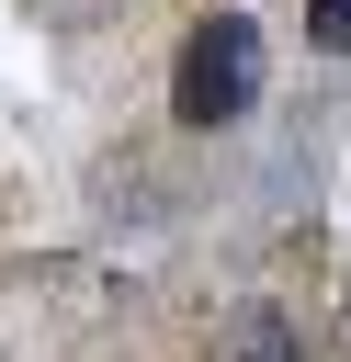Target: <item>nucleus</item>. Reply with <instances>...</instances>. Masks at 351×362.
I'll return each mask as SVG.
<instances>
[{
  "mask_svg": "<svg viewBox=\"0 0 351 362\" xmlns=\"http://www.w3.org/2000/svg\"><path fill=\"white\" fill-rule=\"evenodd\" d=\"M306 57H351V0H306Z\"/></svg>",
  "mask_w": 351,
  "mask_h": 362,
  "instance_id": "obj_5",
  "label": "nucleus"
},
{
  "mask_svg": "<svg viewBox=\"0 0 351 362\" xmlns=\"http://www.w3.org/2000/svg\"><path fill=\"white\" fill-rule=\"evenodd\" d=\"M57 305H68V272L57 260H0V362H45V339H57Z\"/></svg>",
  "mask_w": 351,
  "mask_h": 362,
  "instance_id": "obj_3",
  "label": "nucleus"
},
{
  "mask_svg": "<svg viewBox=\"0 0 351 362\" xmlns=\"http://www.w3.org/2000/svg\"><path fill=\"white\" fill-rule=\"evenodd\" d=\"M272 90V34H260V0H204L170 45V79H159V113L181 147H215L260 113Z\"/></svg>",
  "mask_w": 351,
  "mask_h": 362,
  "instance_id": "obj_2",
  "label": "nucleus"
},
{
  "mask_svg": "<svg viewBox=\"0 0 351 362\" xmlns=\"http://www.w3.org/2000/svg\"><path fill=\"white\" fill-rule=\"evenodd\" d=\"M57 34H147L159 23V0H34Z\"/></svg>",
  "mask_w": 351,
  "mask_h": 362,
  "instance_id": "obj_4",
  "label": "nucleus"
},
{
  "mask_svg": "<svg viewBox=\"0 0 351 362\" xmlns=\"http://www.w3.org/2000/svg\"><path fill=\"white\" fill-rule=\"evenodd\" d=\"M181 362H340V294H328V249L317 238H272L249 249L226 283L192 294Z\"/></svg>",
  "mask_w": 351,
  "mask_h": 362,
  "instance_id": "obj_1",
  "label": "nucleus"
}]
</instances>
